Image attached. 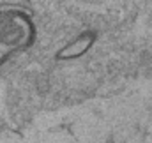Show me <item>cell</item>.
<instances>
[{
	"mask_svg": "<svg viewBox=\"0 0 152 143\" xmlns=\"http://www.w3.org/2000/svg\"><path fill=\"white\" fill-rule=\"evenodd\" d=\"M36 39V27L32 18L12 7L0 9V67L14 55L28 50Z\"/></svg>",
	"mask_w": 152,
	"mask_h": 143,
	"instance_id": "obj_1",
	"label": "cell"
},
{
	"mask_svg": "<svg viewBox=\"0 0 152 143\" xmlns=\"http://www.w3.org/2000/svg\"><path fill=\"white\" fill-rule=\"evenodd\" d=\"M96 42V34L94 32H83L80 36H76L71 42H67L64 48L58 50L57 58L58 60H75L80 58L81 55H85Z\"/></svg>",
	"mask_w": 152,
	"mask_h": 143,
	"instance_id": "obj_2",
	"label": "cell"
}]
</instances>
